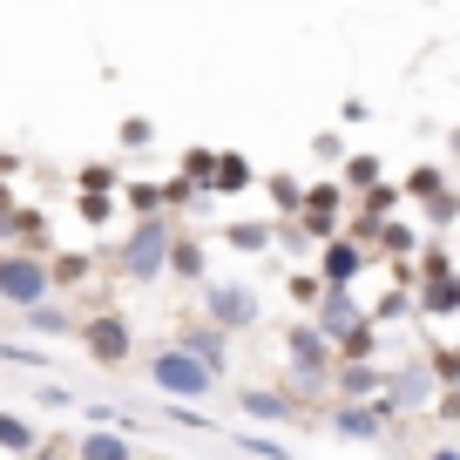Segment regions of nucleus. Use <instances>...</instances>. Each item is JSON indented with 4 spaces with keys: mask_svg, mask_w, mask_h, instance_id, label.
<instances>
[{
    "mask_svg": "<svg viewBox=\"0 0 460 460\" xmlns=\"http://www.w3.org/2000/svg\"><path fill=\"white\" fill-rule=\"evenodd\" d=\"M149 386L163 393L170 406H190V400H203V393L217 386V373H203L190 352H176V345H156L149 352Z\"/></svg>",
    "mask_w": 460,
    "mask_h": 460,
    "instance_id": "nucleus-1",
    "label": "nucleus"
},
{
    "mask_svg": "<svg viewBox=\"0 0 460 460\" xmlns=\"http://www.w3.org/2000/svg\"><path fill=\"white\" fill-rule=\"evenodd\" d=\"M203 318H217L224 332H244V325L264 318V305H258V291L237 285V278H203Z\"/></svg>",
    "mask_w": 460,
    "mask_h": 460,
    "instance_id": "nucleus-2",
    "label": "nucleus"
},
{
    "mask_svg": "<svg viewBox=\"0 0 460 460\" xmlns=\"http://www.w3.org/2000/svg\"><path fill=\"white\" fill-rule=\"evenodd\" d=\"M48 285H55V271H48L41 258H28V251H0V298H7V305L34 312V305H48Z\"/></svg>",
    "mask_w": 460,
    "mask_h": 460,
    "instance_id": "nucleus-3",
    "label": "nucleus"
},
{
    "mask_svg": "<svg viewBox=\"0 0 460 460\" xmlns=\"http://www.w3.org/2000/svg\"><path fill=\"white\" fill-rule=\"evenodd\" d=\"M170 224H163V217H143V224H136V237L129 244H122V271L129 278H163L170 271Z\"/></svg>",
    "mask_w": 460,
    "mask_h": 460,
    "instance_id": "nucleus-4",
    "label": "nucleus"
},
{
    "mask_svg": "<svg viewBox=\"0 0 460 460\" xmlns=\"http://www.w3.org/2000/svg\"><path fill=\"white\" fill-rule=\"evenodd\" d=\"M176 352H190V359H197L203 373H217V379L230 373V345H224V332H217V325H197V318H190V325L176 332Z\"/></svg>",
    "mask_w": 460,
    "mask_h": 460,
    "instance_id": "nucleus-5",
    "label": "nucleus"
},
{
    "mask_svg": "<svg viewBox=\"0 0 460 460\" xmlns=\"http://www.w3.org/2000/svg\"><path fill=\"white\" fill-rule=\"evenodd\" d=\"M291 359H298V379H325L332 373V345H325V332H312V325H291Z\"/></svg>",
    "mask_w": 460,
    "mask_h": 460,
    "instance_id": "nucleus-6",
    "label": "nucleus"
},
{
    "mask_svg": "<svg viewBox=\"0 0 460 460\" xmlns=\"http://www.w3.org/2000/svg\"><path fill=\"white\" fill-rule=\"evenodd\" d=\"M82 339H88V352H95V359H129V345H136V339H129V318H115V312H102Z\"/></svg>",
    "mask_w": 460,
    "mask_h": 460,
    "instance_id": "nucleus-7",
    "label": "nucleus"
},
{
    "mask_svg": "<svg viewBox=\"0 0 460 460\" xmlns=\"http://www.w3.org/2000/svg\"><path fill=\"white\" fill-rule=\"evenodd\" d=\"M332 433H339V440H379V413L373 406H339V413H332Z\"/></svg>",
    "mask_w": 460,
    "mask_h": 460,
    "instance_id": "nucleus-8",
    "label": "nucleus"
},
{
    "mask_svg": "<svg viewBox=\"0 0 460 460\" xmlns=\"http://www.w3.org/2000/svg\"><path fill=\"white\" fill-rule=\"evenodd\" d=\"M82 460H136V440L129 433H82Z\"/></svg>",
    "mask_w": 460,
    "mask_h": 460,
    "instance_id": "nucleus-9",
    "label": "nucleus"
},
{
    "mask_svg": "<svg viewBox=\"0 0 460 460\" xmlns=\"http://www.w3.org/2000/svg\"><path fill=\"white\" fill-rule=\"evenodd\" d=\"M359 264H366V258H359L352 244H332V251H325V285H332V291H345L352 278H359Z\"/></svg>",
    "mask_w": 460,
    "mask_h": 460,
    "instance_id": "nucleus-10",
    "label": "nucleus"
},
{
    "mask_svg": "<svg viewBox=\"0 0 460 460\" xmlns=\"http://www.w3.org/2000/svg\"><path fill=\"white\" fill-rule=\"evenodd\" d=\"M386 386V373H373V366H339V393L345 400H366V393Z\"/></svg>",
    "mask_w": 460,
    "mask_h": 460,
    "instance_id": "nucleus-11",
    "label": "nucleus"
},
{
    "mask_svg": "<svg viewBox=\"0 0 460 460\" xmlns=\"http://www.w3.org/2000/svg\"><path fill=\"white\" fill-rule=\"evenodd\" d=\"M21 325H28V332H48V339H61V332H75V318L61 312V305H34V312H21Z\"/></svg>",
    "mask_w": 460,
    "mask_h": 460,
    "instance_id": "nucleus-12",
    "label": "nucleus"
},
{
    "mask_svg": "<svg viewBox=\"0 0 460 460\" xmlns=\"http://www.w3.org/2000/svg\"><path fill=\"white\" fill-rule=\"evenodd\" d=\"M427 400V373H420V366H406L400 379H393V393H386V406H420Z\"/></svg>",
    "mask_w": 460,
    "mask_h": 460,
    "instance_id": "nucleus-13",
    "label": "nucleus"
},
{
    "mask_svg": "<svg viewBox=\"0 0 460 460\" xmlns=\"http://www.w3.org/2000/svg\"><path fill=\"white\" fill-rule=\"evenodd\" d=\"M244 413H258V420H291V400H285V393H258V386H244Z\"/></svg>",
    "mask_w": 460,
    "mask_h": 460,
    "instance_id": "nucleus-14",
    "label": "nucleus"
},
{
    "mask_svg": "<svg viewBox=\"0 0 460 460\" xmlns=\"http://www.w3.org/2000/svg\"><path fill=\"white\" fill-rule=\"evenodd\" d=\"M170 271H176V278H197V285H203V251H197V244H170Z\"/></svg>",
    "mask_w": 460,
    "mask_h": 460,
    "instance_id": "nucleus-15",
    "label": "nucleus"
},
{
    "mask_svg": "<svg viewBox=\"0 0 460 460\" xmlns=\"http://www.w3.org/2000/svg\"><path fill=\"white\" fill-rule=\"evenodd\" d=\"M0 447H14V454H28V447H34V433L21 427L14 413H0Z\"/></svg>",
    "mask_w": 460,
    "mask_h": 460,
    "instance_id": "nucleus-16",
    "label": "nucleus"
},
{
    "mask_svg": "<svg viewBox=\"0 0 460 460\" xmlns=\"http://www.w3.org/2000/svg\"><path fill=\"white\" fill-rule=\"evenodd\" d=\"M237 447H244V454H258V460H291V447H278V440H258V433H237Z\"/></svg>",
    "mask_w": 460,
    "mask_h": 460,
    "instance_id": "nucleus-17",
    "label": "nucleus"
},
{
    "mask_svg": "<svg viewBox=\"0 0 460 460\" xmlns=\"http://www.w3.org/2000/svg\"><path fill=\"white\" fill-rule=\"evenodd\" d=\"M433 460H460V447H433Z\"/></svg>",
    "mask_w": 460,
    "mask_h": 460,
    "instance_id": "nucleus-18",
    "label": "nucleus"
}]
</instances>
